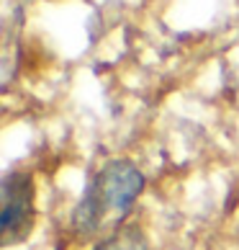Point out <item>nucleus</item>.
<instances>
[{"mask_svg": "<svg viewBox=\"0 0 239 250\" xmlns=\"http://www.w3.org/2000/svg\"><path fill=\"white\" fill-rule=\"evenodd\" d=\"M106 214L108 211L103 207V201H100L95 186L88 183V188H85V193H82L80 204L75 207V211H72V227H75L80 235H90V232H95V229L100 227V222H103Z\"/></svg>", "mask_w": 239, "mask_h": 250, "instance_id": "3", "label": "nucleus"}, {"mask_svg": "<svg viewBox=\"0 0 239 250\" xmlns=\"http://www.w3.org/2000/svg\"><path fill=\"white\" fill-rule=\"evenodd\" d=\"M95 250H149L147 248V240L142 235L139 227H121L116 229L111 237H106Z\"/></svg>", "mask_w": 239, "mask_h": 250, "instance_id": "4", "label": "nucleus"}, {"mask_svg": "<svg viewBox=\"0 0 239 250\" xmlns=\"http://www.w3.org/2000/svg\"><path fill=\"white\" fill-rule=\"evenodd\" d=\"M103 201L106 211L126 214L144 191V173L129 160H113L90 181Z\"/></svg>", "mask_w": 239, "mask_h": 250, "instance_id": "2", "label": "nucleus"}, {"mask_svg": "<svg viewBox=\"0 0 239 250\" xmlns=\"http://www.w3.org/2000/svg\"><path fill=\"white\" fill-rule=\"evenodd\" d=\"M34 222V181L29 173L13 170L3 181V214H0V237L5 245L23 240Z\"/></svg>", "mask_w": 239, "mask_h": 250, "instance_id": "1", "label": "nucleus"}]
</instances>
